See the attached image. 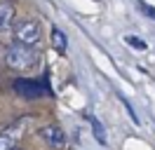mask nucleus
I'll use <instances>...</instances> for the list:
<instances>
[{
  "instance_id": "nucleus-1",
  "label": "nucleus",
  "mask_w": 155,
  "mask_h": 150,
  "mask_svg": "<svg viewBox=\"0 0 155 150\" xmlns=\"http://www.w3.org/2000/svg\"><path fill=\"white\" fill-rule=\"evenodd\" d=\"M5 64L12 70H33L40 64V52L35 47H26V45H10L5 49Z\"/></svg>"
},
{
  "instance_id": "nucleus-2",
  "label": "nucleus",
  "mask_w": 155,
  "mask_h": 150,
  "mask_svg": "<svg viewBox=\"0 0 155 150\" xmlns=\"http://www.w3.org/2000/svg\"><path fill=\"white\" fill-rule=\"evenodd\" d=\"M12 35L17 45L38 47L42 40V24L38 19H19L17 24H12Z\"/></svg>"
},
{
  "instance_id": "nucleus-3",
  "label": "nucleus",
  "mask_w": 155,
  "mask_h": 150,
  "mask_svg": "<svg viewBox=\"0 0 155 150\" xmlns=\"http://www.w3.org/2000/svg\"><path fill=\"white\" fill-rule=\"evenodd\" d=\"M40 136H42V141L47 143L49 148H54V150L66 148V131L61 129L59 124H47V127H42V129H40Z\"/></svg>"
},
{
  "instance_id": "nucleus-4",
  "label": "nucleus",
  "mask_w": 155,
  "mask_h": 150,
  "mask_svg": "<svg viewBox=\"0 0 155 150\" xmlns=\"http://www.w3.org/2000/svg\"><path fill=\"white\" fill-rule=\"evenodd\" d=\"M14 92L26 96V99H35V96H42V84L35 82V80H14Z\"/></svg>"
},
{
  "instance_id": "nucleus-5",
  "label": "nucleus",
  "mask_w": 155,
  "mask_h": 150,
  "mask_svg": "<svg viewBox=\"0 0 155 150\" xmlns=\"http://www.w3.org/2000/svg\"><path fill=\"white\" fill-rule=\"evenodd\" d=\"M14 14H17L14 5L0 0V33H5V31H10V28H12V24H14Z\"/></svg>"
},
{
  "instance_id": "nucleus-6",
  "label": "nucleus",
  "mask_w": 155,
  "mask_h": 150,
  "mask_svg": "<svg viewBox=\"0 0 155 150\" xmlns=\"http://www.w3.org/2000/svg\"><path fill=\"white\" fill-rule=\"evenodd\" d=\"M19 127H21V122H17V124L7 127V129L0 134V150H12L17 145V139H19V134H21Z\"/></svg>"
},
{
  "instance_id": "nucleus-7",
  "label": "nucleus",
  "mask_w": 155,
  "mask_h": 150,
  "mask_svg": "<svg viewBox=\"0 0 155 150\" xmlns=\"http://www.w3.org/2000/svg\"><path fill=\"white\" fill-rule=\"evenodd\" d=\"M66 45H68V40H66V35H64V31L52 28V47L57 49L59 54H64V52H66Z\"/></svg>"
},
{
  "instance_id": "nucleus-8",
  "label": "nucleus",
  "mask_w": 155,
  "mask_h": 150,
  "mask_svg": "<svg viewBox=\"0 0 155 150\" xmlns=\"http://www.w3.org/2000/svg\"><path fill=\"white\" fill-rule=\"evenodd\" d=\"M125 42H127V45H132L134 49H139V52L148 49V45H146V42L141 40V38H136V35H127V38H125Z\"/></svg>"
},
{
  "instance_id": "nucleus-9",
  "label": "nucleus",
  "mask_w": 155,
  "mask_h": 150,
  "mask_svg": "<svg viewBox=\"0 0 155 150\" xmlns=\"http://www.w3.org/2000/svg\"><path fill=\"white\" fill-rule=\"evenodd\" d=\"M89 122H92V127H94V136H97L101 143H106V136H104V127H101V124H99L94 117H89Z\"/></svg>"
},
{
  "instance_id": "nucleus-10",
  "label": "nucleus",
  "mask_w": 155,
  "mask_h": 150,
  "mask_svg": "<svg viewBox=\"0 0 155 150\" xmlns=\"http://www.w3.org/2000/svg\"><path fill=\"white\" fill-rule=\"evenodd\" d=\"M12 150H21V148H17V145H14V148H12Z\"/></svg>"
},
{
  "instance_id": "nucleus-11",
  "label": "nucleus",
  "mask_w": 155,
  "mask_h": 150,
  "mask_svg": "<svg viewBox=\"0 0 155 150\" xmlns=\"http://www.w3.org/2000/svg\"><path fill=\"white\" fill-rule=\"evenodd\" d=\"M5 2H14V0H5Z\"/></svg>"
}]
</instances>
